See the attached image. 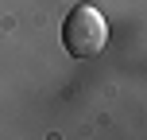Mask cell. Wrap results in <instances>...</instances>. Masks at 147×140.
Returning <instances> with one entry per match:
<instances>
[{"label":"cell","mask_w":147,"mask_h":140,"mask_svg":"<svg viewBox=\"0 0 147 140\" xmlns=\"http://www.w3.org/2000/svg\"><path fill=\"white\" fill-rule=\"evenodd\" d=\"M105 39H109V23L93 4H78L70 8V16L62 20V47L74 59H93L101 55Z\"/></svg>","instance_id":"1"}]
</instances>
